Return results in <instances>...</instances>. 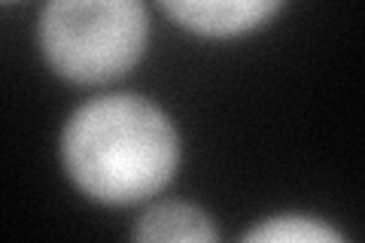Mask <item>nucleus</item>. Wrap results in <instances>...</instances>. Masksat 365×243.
Masks as SVG:
<instances>
[{
    "label": "nucleus",
    "instance_id": "nucleus-4",
    "mask_svg": "<svg viewBox=\"0 0 365 243\" xmlns=\"http://www.w3.org/2000/svg\"><path fill=\"white\" fill-rule=\"evenodd\" d=\"M140 240H213L216 228L192 204H158L146 210L137 225Z\"/></svg>",
    "mask_w": 365,
    "mask_h": 243
},
{
    "label": "nucleus",
    "instance_id": "nucleus-5",
    "mask_svg": "<svg viewBox=\"0 0 365 243\" xmlns=\"http://www.w3.org/2000/svg\"><path fill=\"white\" fill-rule=\"evenodd\" d=\"M338 237H341L338 231L326 228L323 222L307 219V216H274L247 234V240H280V243H289V240L317 243V240H338Z\"/></svg>",
    "mask_w": 365,
    "mask_h": 243
},
{
    "label": "nucleus",
    "instance_id": "nucleus-2",
    "mask_svg": "<svg viewBox=\"0 0 365 243\" xmlns=\"http://www.w3.org/2000/svg\"><path fill=\"white\" fill-rule=\"evenodd\" d=\"M40 43L46 61L64 79L110 83L143 55V0H49L40 19Z\"/></svg>",
    "mask_w": 365,
    "mask_h": 243
},
{
    "label": "nucleus",
    "instance_id": "nucleus-1",
    "mask_svg": "<svg viewBox=\"0 0 365 243\" xmlns=\"http://www.w3.org/2000/svg\"><path fill=\"white\" fill-rule=\"evenodd\" d=\"M61 152L67 173L88 198L134 204L168 186L180 161V140L155 103L113 95L71 115Z\"/></svg>",
    "mask_w": 365,
    "mask_h": 243
},
{
    "label": "nucleus",
    "instance_id": "nucleus-3",
    "mask_svg": "<svg viewBox=\"0 0 365 243\" xmlns=\"http://www.w3.org/2000/svg\"><path fill=\"white\" fill-rule=\"evenodd\" d=\"M283 0H162L182 28L204 37H235L274 16Z\"/></svg>",
    "mask_w": 365,
    "mask_h": 243
}]
</instances>
